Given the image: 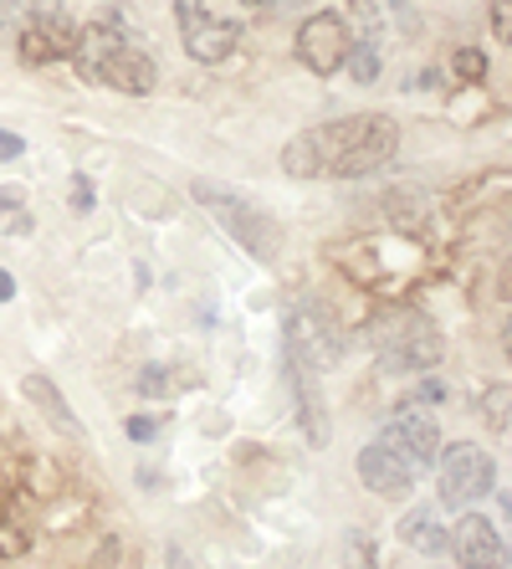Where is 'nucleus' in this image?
I'll use <instances>...</instances> for the list:
<instances>
[{
    "label": "nucleus",
    "mask_w": 512,
    "mask_h": 569,
    "mask_svg": "<svg viewBox=\"0 0 512 569\" xmlns=\"http://www.w3.org/2000/svg\"><path fill=\"white\" fill-rule=\"evenodd\" d=\"M359 477H364V488H374L380 498H405V492L415 488V472H410L400 457H390L380 441L359 451Z\"/></svg>",
    "instance_id": "11"
},
{
    "label": "nucleus",
    "mask_w": 512,
    "mask_h": 569,
    "mask_svg": "<svg viewBox=\"0 0 512 569\" xmlns=\"http://www.w3.org/2000/svg\"><path fill=\"white\" fill-rule=\"evenodd\" d=\"M400 539L410 549H421V555H441L451 543V533L435 523V513H410V518H400Z\"/></svg>",
    "instance_id": "13"
},
{
    "label": "nucleus",
    "mask_w": 512,
    "mask_h": 569,
    "mask_svg": "<svg viewBox=\"0 0 512 569\" xmlns=\"http://www.w3.org/2000/svg\"><path fill=\"white\" fill-rule=\"evenodd\" d=\"M174 27H180V37H184V52L195 57V62H205V67L225 62L241 41L237 21L215 16L205 0H174Z\"/></svg>",
    "instance_id": "4"
},
{
    "label": "nucleus",
    "mask_w": 512,
    "mask_h": 569,
    "mask_svg": "<svg viewBox=\"0 0 512 569\" xmlns=\"http://www.w3.org/2000/svg\"><path fill=\"white\" fill-rule=\"evenodd\" d=\"M139 390H144V396H164V390H170V370H159V365H149V370L139 375Z\"/></svg>",
    "instance_id": "20"
},
{
    "label": "nucleus",
    "mask_w": 512,
    "mask_h": 569,
    "mask_svg": "<svg viewBox=\"0 0 512 569\" xmlns=\"http://www.w3.org/2000/svg\"><path fill=\"white\" fill-rule=\"evenodd\" d=\"M394 144H400L394 119H384V113H354V119H333V123H318V129L298 133L282 149V170L298 174V180H313V174L354 180V174L390 164Z\"/></svg>",
    "instance_id": "1"
},
{
    "label": "nucleus",
    "mask_w": 512,
    "mask_h": 569,
    "mask_svg": "<svg viewBox=\"0 0 512 569\" xmlns=\"http://www.w3.org/2000/svg\"><path fill=\"white\" fill-rule=\"evenodd\" d=\"M57 11H62V0H0V21H21V27H31L41 16H57Z\"/></svg>",
    "instance_id": "14"
},
{
    "label": "nucleus",
    "mask_w": 512,
    "mask_h": 569,
    "mask_svg": "<svg viewBox=\"0 0 512 569\" xmlns=\"http://www.w3.org/2000/svg\"><path fill=\"white\" fill-rule=\"evenodd\" d=\"M446 549H456V559L466 569H502L508 565V549H502V533L492 529V518H482V513H466L451 529V543Z\"/></svg>",
    "instance_id": "10"
},
{
    "label": "nucleus",
    "mask_w": 512,
    "mask_h": 569,
    "mask_svg": "<svg viewBox=\"0 0 512 569\" xmlns=\"http://www.w3.org/2000/svg\"><path fill=\"white\" fill-rule=\"evenodd\" d=\"M456 72H461L466 82H482V78H486V57L476 52V47H466V52H456Z\"/></svg>",
    "instance_id": "18"
},
{
    "label": "nucleus",
    "mask_w": 512,
    "mask_h": 569,
    "mask_svg": "<svg viewBox=\"0 0 512 569\" xmlns=\"http://www.w3.org/2000/svg\"><path fill=\"white\" fill-rule=\"evenodd\" d=\"M349 47H354V31L333 11H318L298 27V62L308 72H318V78H333L343 67V57H349Z\"/></svg>",
    "instance_id": "7"
},
{
    "label": "nucleus",
    "mask_w": 512,
    "mask_h": 569,
    "mask_svg": "<svg viewBox=\"0 0 512 569\" xmlns=\"http://www.w3.org/2000/svg\"><path fill=\"white\" fill-rule=\"evenodd\" d=\"M343 569H374V543L369 539H349V559H343Z\"/></svg>",
    "instance_id": "19"
},
{
    "label": "nucleus",
    "mask_w": 512,
    "mask_h": 569,
    "mask_svg": "<svg viewBox=\"0 0 512 569\" xmlns=\"http://www.w3.org/2000/svg\"><path fill=\"white\" fill-rule=\"evenodd\" d=\"M72 211H92V180L88 174H72Z\"/></svg>",
    "instance_id": "21"
},
{
    "label": "nucleus",
    "mask_w": 512,
    "mask_h": 569,
    "mask_svg": "<svg viewBox=\"0 0 512 569\" xmlns=\"http://www.w3.org/2000/svg\"><path fill=\"white\" fill-rule=\"evenodd\" d=\"M241 6H277V0H241Z\"/></svg>",
    "instance_id": "27"
},
{
    "label": "nucleus",
    "mask_w": 512,
    "mask_h": 569,
    "mask_svg": "<svg viewBox=\"0 0 512 569\" xmlns=\"http://www.w3.org/2000/svg\"><path fill=\"white\" fill-rule=\"evenodd\" d=\"M435 467H441V503H451V508L476 503V498H486L492 482H498L492 457H486L482 447H472V441H456L451 451H441Z\"/></svg>",
    "instance_id": "5"
},
{
    "label": "nucleus",
    "mask_w": 512,
    "mask_h": 569,
    "mask_svg": "<svg viewBox=\"0 0 512 569\" xmlns=\"http://www.w3.org/2000/svg\"><path fill=\"white\" fill-rule=\"evenodd\" d=\"M380 447L390 451V457H400L410 472H425V467L441 462V431H435V421L425 411H415V406H405V411H394L390 421H384Z\"/></svg>",
    "instance_id": "6"
},
{
    "label": "nucleus",
    "mask_w": 512,
    "mask_h": 569,
    "mask_svg": "<svg viewBox=\"0 0 512 569\" xmlns=\"http://www.w3.org/2000/svg\"><path fill=\"white\" fill-rule=\"evenodd\" d=\"M369 333H374V349H380L390 370H431V365H441V333L410 308L380 313Z\"/></svg>",
    "instance_id": "3"
},
{
    "label": "nucleus",
    "mask_w": 512,
    "mask_h": 569,
    "mask_svg": "<svg viewBox=\"0 0 512 569\" xmlns=\"http://www.w3.org/2000/svg\"><path fill=\"white\" fill-rule=\"evenodd\" d=\"M21 154H27V144H21V133L0 129V159H21Z\"/></svg>",
    "instance_id": "24"
},
{
    "label": "nucleus",
    "mask_w": 512,
    "mask_h": 569,
    "mask_svg": "<svg viewBox=\"0 0 512 569\" xmlns=\"http://www.w3.org/2000/svg\"><path fill=\"white\" fill-rule=\"evenodd\" d=\"M354 16L369 27V41H374V31H380V6H374V0H354Z\"/></svg>",
    "instance_id": "23"
},
{
    "label": "nucleus",
    "mask_w": 512,
    "mask_h": 569,
    "mask_svg": "<svg viewBox=\"0 0 512 569\" xmlns=\"http://www.w3.org/2000/svg\"><path fill=\"white\" fill-rule=\"evenodd\" d=\"M11 298H16V278L0 267V303H11Z\"/></svg>",
    "instance_id": "26"
},
{
    "label": "nucleus",
    "mask_w": 512,
    "mask_h": 569,
    "mask_svg": "<svg viewBox=\"0 0 512 569\" xmlns=\"http://www.w3.org/2000/svg\"><path fill=\"white\" fill-rule=\"evenodd\" d=\"M21 390H27L31 400H37L41 411H47V421L57 426V431H62V437H82V426H78V416L67 411V400L57 396V385L47 380V375H27V380H21Z\"/></svg>",
    "instance_id": "12"
},
{
    "label": "nucleus",
    "mask_w": 512,
    "mask_h": 569,
    "mask_svg": "<svg viewBox=\"0 0 512 569\" xmlns=\"http://www.w3.org/2000/svg\"><path fill=\"white\" fill-rule=\"evenodd\" d=\"M72 47H78V21L72 16H41V21H31V27H21V62L27 67H47V62H62V57H72Z\"/></svg>",
    "instance_id": "9"
},
{
    "label": "nucleus",
    "mask_w": 512,
    "mask_h": 569,
    "mask_svg": "<svg viewBox=\"0 0 512 569\" xmlns=\"http://www.w3.org/2000/svg\"><path fill=\"white\" fill-rule=\"evenodd\" d=\"M195 200L221 216V226L257 257V262H277V252H282V247H277V241H282V226H277L262 206H251V200H241L237 190L215 186V180H195Z\"/></svg>",
    "instance_id": "2"
},
{
    "label": "nucleus",
    "mask_w": 512,
    "mask_h": 569,
    "mask_svg": "<svg viewBox=\"0 0 512 569\" xmlns=\"http://www.w3.org/2000/svg\"><path fill=\"white\" fill-rule=\"evenodd\" d=\"M492 21H498V37L512 41V0H492Z\"/></svg>",
    "instance_id": "22"
},
{
    "label": "nucleus",
    "mask_w": 512,
    "mask_h": 569,
    "mask_svg": "<svg viewBox=\"0 0 512 569\" xmlns=\"http://www.w3.org/2000/svg\"><path fill=\"white\" fill-rule=\"evenodd\" d=\"M390 216H394V226H400V231L421 226V216H425L421 196H415V190H390Z\"/></svg>",
    "instance_id": "15"
},
{
    "label": "nucleus",
    "mask_w": 512,
    "mask_h": 569,
    "mask_svg": "<svg viewBox=\"0 0 512 569\" xmlns=\"http://www.w3.org/2000/svg\"><path fill=\"white\" fill-rule=\"evenodd\" d=\"M92 82H108L113 93L144 98V93H154L159 67H154V57L139 52L133 41H119V47H108L103 52V62H98V72H92Z\"/></svg>",
    "instance_id": "8"
},
{
    "label": "nucleus",
    "mask_w": 512,
    "mask_h": 569,
    "mask_svg": "<svg viewBox=\"0 0 512 569\" xmlns=\"http://www.w3.org/2000/svg\"><path fill=\"white\" fill-rule=\"evenodd\" d=\"M343 67H349V72H354V82H374L380 78V52H374V47H364V41H359V47H349V57H343Z\"/></svg>",
    "instance_id": "16"
},
{
    "label": "nucleus",
    "mask_w": 512,
    "mask_h": 569,
    "mask_svg": "<svg viewBox=\"0 0 512 569\" xmlns=\"http://www.w3.org/2000/svg\"><path fill=\"white\" fill-rule=\"evenodd\" d=\"M31 543V533L21 529V523H0V559H11V555H21Z\"/></svg>",
    "instance_id": "17"
},
{
    "label": "nucleus",
    "mask_w": 512,
    "mask_h": 569,
    "mask_svg": "<svg viewBox=\"0 0 512 569\" xmlns=\"http://www.w3.org/2000/svg\"><path fill=\"white\" fill-rule=\"evenodd\" d=\"M154 431H159V426L149 421V416H133V421H129V437H133V441H149Z\"/></svg>",
    "instance_id": "25"
}]
</instances>
